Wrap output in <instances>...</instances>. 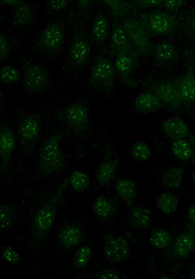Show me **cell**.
Returning a JSON list of instances; mask_svg holds the SVG:
<instances>
[{
  "instance_id": "6da1fadb",
  "label": "cell",
  "mask_w": 195,
  "mask_h": 279,
  "mask_svg": "<svg viewBox=\"0 0 195 279\" xmlns=\"http://www.w3.org/2000/svg\"><path fill=\"white\" fill-rule=\"evenodd\" d=\"M67 177L50 189L41 190L31 212L25 231V263L33 273L39 274L36 260L49 250L60 218L67 201Z\"/></svg>"
},
{
  "instance_id": "7a4b0ae2",
  "label": "cell",
  "mask_w": 195,
  "mask_h": 279,
  "mask_svg": "<svg viewBox=\"0 0 195 279\" xmlns=\"http://www.w3.org/2000/svg\"><path fill=\"white\" fill-rule=\"evenodd\" d=\"M74 204L73 213L71 215L63 213L59 219L53 234L52 245L45 257L40 261L39 274L55 269L91 236L90 220L86 212L77 199Z\"/></svg>"
},
{
  "instance_id": "3957f363",
  "label": "cell",
  "mask_w": 195,
  "mask_h": 279,
  "mask_svg": "<svg viewBox=\"0 0 195 279\" xmlns=\"http://www.w3.org/2000/svg\"><path fill=\"white\" fill-rule=\"evenodd\" d=\"M40 191H24L1 197L0 243L24 242L28 219Z\"/></svg>"
},
{
  "instance_id": "277c9868",
  "label": "cell",
  "mask_w": 195,
  "mask_h": 279,
  "mask_svg": "<svg viewBox=\"0 0 195 279\" xmlns=\"http://www.w3.org/2000/svg\"><path fill=\"white\" fill-rule=\"evenodd\" d=\"M77 7L78 23L74 29L66 64V75L72 78L79 77L84 71L90 59L92 45L85 23L90 10Z\"/></svg>"
},
{
  "instance_id": "5b68a950",
  "label": "cell",
  "mask_w": 195,
  "mask_h": 279,
  "mask_svg": "<svg viewBox=\"0 0 195 279\" xmlns=\"http://www.w3.org/2000/svg\"><path fill=\"white\" fill-rule=\"evenodd\" d=\"M61 135L54 133L41 144L36 165L32 172L33 177L44 179L57 176L63 170L65 158L61 147Z\"/></svg>"
},
{
  "instance_id": "8992f818",
  "label": "cell",
  "mask_w": 195,
  "mask_h": 279,
  "mask_svg": "<svg viewBox=\"0 0 195 279\" xmlns=\"http://www.w3.org/2000/svg\"><path fill=\"white\" fill-rule=\"evenodd\" d=\"M131 16L140 23L150 38L173 35L182 27L183 20V17L179 13L160 10L137 12Z\"/></svg>"
},
{
  "instance_id": "52a82bcc",
  "label": "cell",
  "mask_w": 195,
  "mask_h": 279,
  "mask_svg": "<svg viewBox=\"0 0 195 279\" xmlns=\"http://www.w3.org/2000/svg\"><path fill=\"white\" fill-rule=\"evenodd\" d=\"M111 57L107 51L98 54L92 63L87 80L93 91L108 96L113 94L116 86V73Z\"/></svg>"
},
{
  "instance_id": "ba28073f",
  "label": "cell",
  "mask_w": 195,
  "mask_h": 279,
  "mask_svg": "<svg viewBox=\"0 0 195 279\" xmlns=\"http://www.w3.org/2000/svg\"><path fill=\"white\" fill-rule=\"evenodd\" d=\"M65 37L64 21L60 19L54 20L40 33L35 44L36 50L45 57H56L63 49Z\"/></svg>"
},
{
  "instance_id": "9c48e42d",
  "label": "cell",
  "mask_w": 195,
  "mask_h": 279,
  "mask_svg": "<svg viewBox=\"0 0 195 279\" xmlns=\"http://www.w3.org/2000/svg\"><path fill=\"white\" fill-rule=\"evenodd\" d=\"M144 91L155 94L164 107L175 110L184 105L178 89L173 80L149 77L142 82Z\"/></svg>"
},
{
  "instance_id": "30bf717a",
  "label": "cell",
  "mask_w": 195,
  "mask_h": 279,
  "mask_svg": "<svg viewBox=\"0 0 195 279\" xmlns=\"http://www.w3.org/2000/svg\"><path fill=\"white\" fill-rule=\"evenodd\" d=\"M100 237L102 254L107 262L120 264L128 258L130 248L124 237L109 230L102 233Z\"/></svg>"
},
{
  "instance_id": "8fae6325",
  "label": "cell",
  "mask_w": 195,
  "mask_h": 279,
  "mask_svg": "<svg viewBox=\"0 0 195 279\" xmlns=\"http://www.w3.org/2000/svg\"><path fill=\"white\" fill-rule=\"evenodd\" d=\"M22 82L28 93L34 94L46 90L50 84V77L47 69L34 61H27L22 65Z\"/></svg>"
},
{
  "instance_id": "7c38bea8",
  "label": "cell",
  "mask_w": 195,
  "mask_h": 279,
  "mask_svg": "<svg viewBox=\"0 0 195 279\" xmlns=\"http://www.w3.org/2000/svg\"><path fill=\"white\" fill-rule=\"evenodd\" d=\"M89 210L97 224L107 229L117 216L119 207L117 202L111 196L99 194L91 201Z\"/></svg>"
},
{
  "instance_id": "4fadbf2b",
  "label": "cell",
  "mask_w": 195,
  "mask_h": 279,
  "mask_svg": "<svg viewBox=\"0 0 195 279\" xmlns=\"http://www.w3.org/2000/svg\"><path fill=\"white\" fill-rule=\"evenodd\" d=\"M41 125L39 115L31 114L20 121L17 128L21 148L26 154H30L38 143L41 135Z\"/></svg>"
},
{
  "instance_id": "5bb4252c",
  "label": "cell",
  "mask_w": 195,
  "mask_h": 279,
  "mask_svg": "<svg viewBox=\"0 0 195 279\" xmlns=\"http://www.w3.org/2000/svg\"><path fill=\"white\" fill-rule=\"evenodd\" d=\"M59 117L74 133H84L89 128V112L85 103L76 101L68 104L59 113Z\"/></svg>"
},
{
  "instance_id": "9a60e30c",
  "label": "cell",
  "mask_w": 195,
  "mask_h": 279,
  "mask_svg": "<svg viewBox=\"0 0 195 279\" xmlns=\"http://www.w3.org/2000/svg\"><path fill=\"white\" fill-rule=\"evenodd\" d=\"M107 52L111 57H114L118 54L129 55L139 65L141 56L131 43L119 20L112 19L109 48Z\"/></svg>"
},
{
  "instance_id": "2e32d148",
  "label": "cell",
  "mask_w": 195,
  "mask_h": 279,
  "mask_svg": "<svg viewBox=\"0 0 195 279\" xmlns=\"http://www.w3.org/2000/svg\"><path fill=\"white\" fill-rule=\"evenodd\" d=\"M150 55L157 68L168 71L177 65L180 58L178 46L165 40L152 43Z\"/></svg>"
},
{
  "instance_id": "e0dca14e",
  "label": "cell",
  "mask_w": 195,
  "mask_h": 279,
  "mask_svg": "<svg viewBox=\"0 0 195 279\" xmlns=\"http://www.w3.org/2000/svg\"><path fill=\"white\" fill-rule=\"evenodd\" d=\"M119 21L131 43L140 55H150L152 42L140 23L132 16L122 18Z\"/></svg>"
},
{
  "instance_id": "ac0fdd59",
  "label": "cell",
  "mask_w": 195,
  "mask_h": 279,
  "mask_svg": "<svg viewBox=\"0 0 195 279\" xmlns=\"http://www.w3.org/2000/svg\"><path fill=\"white\" fill-rule=\"evenodd\" d=\"M94 245L95 238L91 235L73 253L71 261L62 271V275L73 276L86 270L93 256Z\"/></svg>"
},
{
  "instance_id": "d6986e66",
  "label": "cell",
  "mask_w": 195,
  "mask_h": 279,
  "mask_svg": "<svg viewBox=\"0 0 195 279\" xmlns=\"http://www.w3.org/2000/svg\"><path fill=\"white\" fill-rule=\"evenodd\" d=\"M16 138L12 128L8 125H1L0 129V173L5 176L9 172L16 147Z\"/></svg>"
},
{
  "instance_id": "ffe728a7",
  "label": "cell",
  "mask_w": 195,
  "mask_h": 279,
  "mask_svg": "<svg viewBox=\"0 0 195 279\" xmlns=\"http://www.w3.org/2000/svg\"><path fill=\"white\" fill-rule=\"evenodd\" d=\"M189 56L185 72L173 79L184 104L195 103V65L189 55Z\"/></svg>"
},
{
  "instance_id": "44dd1931",
  "label": "cell",
  "mask_w": 195,
  "mask_h": 279,
  "mask_svg": "<svg viewBox=\"0 0 195 279\" xmlns=\"http://www.w3.org/2000/svg\"><path fill=\"white\" fill-rule=\"evenodd\" d=\"M112 29L109 20L102 9L95 15L90 27L89 38L92 45L101 47L110 39Z\"/></svg>"
},
{
  "instance_id": "7402d4cb",
  "label": "cell",
  "mask_w": 195,
  "mask_h": 279,
  "mask_svg": "<svg viewBox=\"0 0 195 279\" xmlns=\"http://www.w3.org/2000/svg\"><path fill=\"white\" fill-rule=\"evenodd\" d=\"M173 255L177 258L184 259L195 251V224L189 222L184 231L173 242Z\"/></svg>"
},
{
  "instance_id": "603a6c76",
  "label": "cell",
  "mask_w": 195,
  "mask_h": 279,
  "mask_svg": "<svg viewBox=\"0 0 195 279\" xmlns=\"http://www.w3.org/2000/svg\"><path fill=\"white\" fill-rule=\"evenodd\" d=\"M114 65L116 75L124 85L132 88H136L139 81L133 76L136 68L138 66L131 56L118 54L115 57Z\"/></svg>"
},
{
  "instance_id": "cb8c5ba5",
  "label": "cell",
  "mask_w": 195,
  "mask_h": 279,
  "mask_svg": "<svg viewBox=\"0 0 195 279\" xmlns=\"http://www.w3.org/2000/svg\"><path fill=\"white\" fill-rule=\"evenodd\" d=\"M153 220L152 211L147 206L138 205L130 207L127 215V221L133 229L145 230L151 225Z\"/></svg>"
},
{
  "instance_id": "d4e9b609",
  "label": "cell",
  "mask_w": 195,
  "mask_h": 279,
  "mask_svg": "<svg viewBox=\"0 0 195 279\" xmlns=\"http://www.w3.org/2000/svg\"><path fill=\"white\" fill-rule=\"evenodd\" d=\"M123 278H126V276L115 267L107 264H97L88 268L81 273L72 276L71 278V279H119Z\"/></svg>"
},
{
  "instance_id": "484cf974",
  "label": "cell",
  "mask_w": 195,
  "mask_h": 279,
  "mask_svg": "<svg viewBox=\"0 0 195 279\" xmlns=\"http://www.w3.org/2000/svg\"><path fill=\"white\" fill-rule=\"evenodd\" d=\"M161 129L165 136L172 141L185 139L190 133L185 121L176 116L165 119L161 124Z\"/></svg>"
},
{
  "instance_id": "4316f807",
  "label": "cell",
  "mask_w": 195,
  "mask_h": 279,
  "mask_svg": "<svg viewBox=\"0 0 195 279\" xmlns=\"http://www.w3.org/2000/svg\"><path fill=\"white\" fill-rule=\"evenodd\" d=\"M118 160L105 159L98 165L95 173V181L97 187L105 188L113 180L118 167Z\"/></svg>"
},
{
  "instance_id": "83f0119b",
  "label": "cell",
  "mask_w": 195,
  "mask_h": 279,
  "mask_svg": "<svg viewBox=\"0 0 195 279\" xmlns=\"http://www.w3.org/2000/svg\"><path fill=\"white\" fill-rule=\"evenodd\" d=\"M35 10L30 3L22 1L13 7L11 16V23L17 28H23L29 26L33 21Z\"/></svg>"
},
{
  "instance_id": "f1b7e54d",
  "label": "cell",
  "mask_w": 195,
  "mask_h": 279,
  "mask_svg": "<svg viewBox=\"0 0 195 279\" xmlns=\"http://www.w3.org/2000/svg\"><path fill=\"white\" fill-rule=\"evenodd\" d=\"M164 107L159 98L153 93L144 91L138 94L134 101V107L139 113L149 114Z\"/></svg>"
},
{
  "instance_id": "f546056e",
  "label": "cell",
  "mask_w": 195,
  "mask_h": 279,
  "mask_svg": "<svg viewBox=\"0 0 195 279\" xmlns=\"http://www.w3.org/2000/svg\"><path fill=\"white\" fill-rule=\"evenodd\" d=\"M115 190L118 197L127 206L133 205L137 194V186L133 181L125 178H119L115 183Z\"/></svg>"
},
{
  "instance_id": "4dcf8cb0",
  "label": "cell",
  "mask_w": 195,
  "mask_h": 279,
  "mask_svg": "<svg viewBox=\"0 0 195 279\" xmlns=\"http://www.w3.org/2000/svg\"><path fill=\"white\" fill-rule=\"evenodd\" d=\"M68 188L76 194H82L87 192L91 186L89 174L82 169L73 170L67 177Z\"/></svg>"
},
{
  "instance_id": "1f68e13d",
  "label": "cell",
  "mask_w": 195,
  "mask_h": 279,
  "mask_svg": "<svg viewBox=\"0 0 195 279\" xmlns=\"http://www.w3.org/2000/svg\"><path fill=\"white\" fill-rule=\"evenodd\" d=\"M110 11L112 19L120 20L134 13L132 1L122 0H104L101 1Z\"/></svg>"
},
{
  "instance_id": "d6a6232c",
  "label": "cell",
  "mask_w": 195,
  "mask_h": 279,
  "mask_svg": "<svg viewBox=\"0 0 195 279\" xmlns=\"http://www.w3.org/2000/svg\"><path fill=\"white\" fill-rule=\"evenodd\" d=\"M184 169L179 166L171 167L161 174V182L167 189L175 190L179 188L183 181Z\"/></svg>"
},
{
  "instance_id": "836d02e7",
  "label": "cell",
  "mask_w": 195,
  "mask_h": 279,
  "mask_svg": "<svg viewBox=\"0 0 195 279\" xmlns=\"http://www.w3.org/2000/svg\"><path fill=\"white\" fill-rule=\"evenodd\" d=\"M156 204L157 208L161 213L170 215L176 211L179 201L175 194L166 191L158 195L156 199Z\"/></svg>"
},
{
  "instance_id": "e575fe53",
  "label": "cell",
  "mask_w": 195,
  "mask_h": 279,
  "mask_svg": "<svg viewBox=\"0 0 195 279\" xmlns=\"http://www.w3.org/2000/svg\"><path fill=\"white\" fill-rule=\"evenodd\" d=\"M149 242L156 249H165L172 244V235L167 230L162 228L156 229L151 232Z\"/></svg>"
},
{
  "instance_id": "d590c367",
  "label": "cell",
  "mask_w": 195,
  "mask_h": 279,
  "mask_svg": "<svg viewBox=\"0 0 195 279\" xmlns=\"http://www.w3.org/2000/svg\"><path fill=\"white\" fill-rule=\"evenodd\" d=\"M0 256L7 264L16 266H23L25 260L11 244L0 243Z\"/></svg>"
},
{
  "instance_id": "8d00e7d4",
  "label": "cell",
  "mask_w": 195,
  "mask_h": 279,
  "mask_svg": "<svg viewBox=\"0 0 195 279\" xmlns=\"http://www.w3.org/2000/svg\"><path fill=\"white\" fill-rule=\"evenodd\" d=\"M171 147L173 154L177 159L186 161L192 159L193 150L185 139L173 141Z\"/></svg>"
},
{
  "instance_id": "74e56055",
  "label": "cell",
  "mask_w": 195,
  "mask_h": 279,
  "mask_svg": "<svg viewBox=\"0 0 195 279\" xmlns=\"http://www.w3.org/2000/svg\"><path fill=\"white\" fill-rule=\"evenodd\" d=\"M130 153L134 160L137 162H145L151 158L152 151L150 147L146 143L138 141L132 145Z\"/></svg>"
},
{
  "instance_id": "f35d334b",
  "label": "cell",
  "mask_w": 195,
  "mask_h": 279,
  "mask_svg": "<svg viewBox=\"0 0 195 279\" xmlns=\"http://www.w3.org/2000/svg\"><path fill=\"white\" fill-rule=\"evenodd\" d=\"M21 76L19 70L12 65H4L0 69V80L2 85L7 86L16 83Z\"/></svg>"
},
{
  "instance_id": "ab89813d",
  "label": "cell",
  "mask_w": 195,
  "mask_h": 279,
  "mask_svg": "<svg viewBox=\"0 0 195 279\" xmlns=\"http://www.w3.org/2000/svg\"><path fill=\"white\" fill-rule=\"evenodd\" d=\"M182 28L186 35L195 42V4L183 18Z\"/></svg>"
},
{
  "instance_id": "60d3db41",
  "label": "cell",
  "mask_w": 195,
  "mask_h": 279,
  "mask_svg": "<svg viewBox=\"0 0 195 279\" xmlns=\"http://www.w3.org/2000/svg\"><path fill=\"white\" fill-rule=\"evenodd\" d=\"M71 1L66 0H50L46 1L45 14L53 15L65 11L69 7Z\"/></svg>"
},
{
  "instance_id": "b9f144b4",
  "label": "cell",
  "mask_w": 195,
  "mask_h": 279,
  "mask_svg": "<svg viewBox=\"0 0 195 279\" xmlns=\"http://www.w3.org/2000/svg\"><path fill=\"white\" fill-rule=\"evenodd\" d=\"M132 2L134 9V13H135L145 12L146 10L160 6L163 0H132Z\"/></svg>"
},
{
  "instance_id": "7bdbcfd3",
  "label": "cell",
  "mask_w": 195,
  "mask_h": 279,
  "mask_svg": "<svg viewBox=\"0 0 195 279\" xmlns=\"http://www.w3.org/2000/svg\"><path fill=\"white\" fill-rule=\"evenodd\" d=\"M187 3L183 0H163L161 6L167 12L178 14Z\"/></svg>"
},
{
  "instance_id": "ee69618b",
  "label": "cell",
  "mask_w": 195,
  "mask_h": 279,
  "mask_svg": "<svg viewBox=\"0 0 195 279\" xmlns=\"http://www.w3.org/2000/svg\"><path fill=\"white\" fill-rule=\"evenodd\" d=\"M10 53V46L7 36L4 33H1L0 36V58L1 62L8 59Z\"/></svg>"
},
{
  "instance_id": "f6af8a7d",
  "label": "cell",
  "mask_w": 195,
  "mask_h": 279,
  "mask_svg": "<svg viewBox=\"0 0 195 279\" xmlns=\"http://www.w3.org/2000/svg\"><path fill=\"white\" fill-rule=\"evenodd\" d=\"M187 216L189 222L195 224V202L189 207Z\"/></svg>"
},
{
  "instance_id": "bcb514c9",
  "label": "cell",
  "mask_w": 195,
  "mask_h": 279,
  "mask_svg": "<svg viewBox=\"0 0 195 279\" xmlns=\"http://www.w3.org/2000/svg\"><path fill=\"white\" fill-rule=\"evenodd\" d=\"M22 1V0H0V3L4 6L14 7L21 3Z\"/></svg>"
},
{
  "instance_id": "7dc6e473",
  "label": "cell",
  "mask_w": 195,
  "mask_h": 279,
  "mask_svg": "<svg viewBox=\"0 0 195 279\" xmlns=\"http://www.w3.org/2000/svg\"><path fill=\"white\" fill-rule=\"evenodd\" d=\"M188 275L190 278L195 279V258L190 265Z\"/></svg>"
},
{
  "instance_id": "c3c4849f",
  "label": "cell",
  "mask_w": 195,
  "mask_h": 279,
  "mask_svg": "<svg viewBox=\"0 0 195 279\" xmlns=\"http://www.w3.org/2000/svg\"><path fill=\"white\" fill-rule=\"evenodd\" d=\"M189 55L190 56V57L193 59V62L195 65V49L194 51H193L192 52L189 53Z\"/></svg>"
},
{
  "instance_id": "681fc988",
  "label": "cell",
  "mask_w": 195,
  "mask_h": 279,
  "mask_svg": "<svg viewBox=\"0 0 195 279\" xmlns=\"http://www.w3.org/2000/svg\"><path fill=\"white\" fill-rule=\"evenodd\" d=\"M192 179L194 183H195V168L193 170L192 173Z\"/></svg>"
},
{
  "instance_id": "f907efd6",
  "label": "cell",
  "mask_w": 195,
  "mask_h": 279,
  "mask_svg": "<svg viewBox=\"0 0 195 279\" xmlns=\"http://www.w3.org/2000/svg\"><path fill=\"white\" fill-rule=\"evenodd\" d=\"M194 163L195 164V149L193 151V155L192 157Z\"/></svg>"
},
{
  "instance_id": "816d5d0a",
  "label": "cell",
  "mask_w": 195,
  "mask_h": 279,
  "mask_svg": "<svg viewBox=\"0 0 195 279\" xmlns=\"http://www.w3.org/2000/svg\"></svg>"
}]
</instances>
